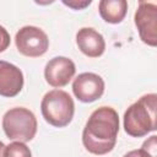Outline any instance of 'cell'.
I'll use <instances>...</instances> for the list:
<instances>
[{
	"label": "cell",
	"mask_w": 157,
	"mask_h": 157,
	"mask_svg": "<svg viewBox=\"0 0 157 157\" xmlns=\"http://www.w3.org/2000/svg\"><path fill=\"white\" fill-rule=\"evenodd\" d=\"M118 132V112L112 107H99L92 112L83 128L82 144L93 155H105L114 148Z\"/></svg>",
	"instance_id": "obj_1"
},
{
	"label": "cell",
	"mask_w": 157,
	"mask_h": 157,
	"mask_svg": "<svg viewBox=\"0 0 157 157\" xmlns=\"http://www.w3.org/2000/svg\"><path fill=\"white\" fill-rule=\"evenodd\" d=\"M157 129V94L147 93L124 113V130L132 137H142Z\"/></svg>",
	"instance_id": "obj_2"
},
{
	"label": "cell",
	"mask_w": 157,
	"mask_h": 157,
	"mask_svg": "<svg viewBox=\"0 0 157 157\" xmlns=\"http://www.w3.org/2000/svg\"><path fill=\"white\" fill-rule=\"evenodd\" d=\"M40 112L48 124L55 128H64L74 118L75 103L67 92L52 90L44 94L40 102Z\"/></svg>",
	"instance_id": "obj_3"
},
{
	"label": "cell",
	"mask_w": 157,
	"mask_h": 157,
	"mask_svg": "<svg viewBox=\"0 0 157 157\" xmlns=\"http://www.w3.org/2000/svg\"><path fill=\"white\" fill-rule=\"evenodd\" d=\"M2 129L10 140L27 142L36 136L37 118L29 109L23 107H15L4 114Z\"/></svg>",
	"instance_id": "obj_4"
},
{
	"label": "cell",
	"mask_w": 157,
	"mask_h": 157,
	"mask_svg": "<svg viewBox=\"0 0 157 157\" xmlns=\"http://www.w3.org/2000/svg\"><path fill=\"white\" fill-rule=\"evenodd\" d=\"M17 50L29 58H37L45 54L49 48V39L47 33L36 26H25L18 29L15 36Z\"/></svg>",
	"instance_id": "obj_5"
},
{
	"label": "cell",
	"mask_w": 157,
	"mask_h": 157,
	"mask_svg": "<svg viewBox=\"0 0 157 157\" xmlns=\"http://www.w3.org/2000/svg\"><path fill=\"white\" fill-rule=\"evenodd\" d=\"M135 26L140 39L151 47L157 45V5L140 1L135 12Z\"/></svg>",
	"instance_id": "obj_6"
},
{
	"label": "cell",
	"mask_w": 157,
	"mask_h": 157,
	"mask_svg": "<svg viewBox=\"0 0 157 157\" xmlns=\"http://www.w3.org/2000/svg\"><path fill=\"white\" fill-rule=\"evenodd\" d=\"M72 92L80 102H94L104 93V81L94 72H82L74 80Z\"/></svg>",
	"instance_id": "obj_7"
},
{
	"label": "cell",
	"mask_w": 157,
	"mask_h": 157,
	"mask_svg": "<svg viewBox=\"0 0 157 157\" xmlns=\"http://www.w3.org/2000/svg\"><path fill=\"white\" fill-rule=\"evenodd\" d=\"M76 72V66L74 61L66 56H55L50 59L44 67L45 81L52 87H64L66 86Z\"/></svg>",
	"instance_id": "obj_8"
},
{
	"label": "cell",
	"mask_w": 157,
	"mask_h": 157,
	"mask_svg": "<svg viewBox=\"0 0 157 157\" xmlns=\"http://www.w3.org/2000/svg\"><path fill=\"white\" fill-rule=\"evenodd\" d=\"M25 78L22 71L13 64L0 60V96L15 97L23 88Z\"/></svg>",
	"instance_id": "obj_9"
},
{
	"label": "cell",
	"mask_w": 157,
	"mask_h": 157,
	"mask_svg": "<svg viewBox=\"0 0 157 157\" xmlns=\"http://www.w3.org/2000/svg\"><path fill=\"white\" fill-rule=\"evenodd\" d=\"M76 43L82 54L88 58H98L105 50L103 36L94 28L83 27L76 33Z\"/></svg>",
	"instance_id": "obj_10"
},
{
	"label": "cell",
	"mask_w": 157,
	"mask_h": 157,
	"mask_svg": "<svg viewBox=\"0 0 157 157\" xmlns=\"http://www.w3.org/2000/svg\"><path fill=\"white\" fill-rule=\"evenodd\" d=\"M101 17L108 23H120L128 12V2L125 0H102L98 4Z\"/></svg>",
	"instance_id": "obj_11"
},
{
	"label": "cell",
	"mask_w": 157,
	"mask_h": 157,
	"mask_svg": "<svg viewBox=\"0 0 157 157\" xmlns=\"http://www.w3.org/2000/svg\"><path fill=\"white\" fill-rule=\"evenodd\" d=\"M4 157H32V152L25 142L13 141L5 146Z\"/></svg>",
	"instance_id": "obj_12"
},
{
	"label": "cell",
	"mask_w": 157,
	"mask_h": 157,
	"mask_svg": "<svg viewBox=\"0 0 157 157\" xmlns=\"http://www.w3.org/2000/svg\"><path fill=\"white\" fill-rule=\"evenodd\" d=\"M156 140H157V136L156 135H152L150 139H147L142 144V147H141L151 157H157V144H156Z\"/></svg>",
	"instance_id": "obj_13"
},
{
	"label": "cell",
	"mask_w": 157,
	"mask_h": 157,
	"mask_svg": "<svg viewBox=\"0 0 157 157\" xmlns=\"http://www.w3.org/2000/svg\"><path fill=\"white\" fill-rule=\"evenodd\" d=\"M10 40H11V38H10V34H9L7 29L5 27L0 26V53L5 52L9 48Z\"/></svg>",
	"instance_id": "obj_14"
},
{
	"label": "cell",
	"mask_w": 157,
	"mask_h": 157,
	"mask_svg": "<svg viewBox=\"0 0 157 157\" xmlns=\"http://www.w3.org/2000/svg\"><path fill=\"white\" fill-rule=\"evenodd\" d=\"M91 0H87V1H77V0H74V1H63V4L64 5H66V6H69V7H71V9H74V10H82V9H85L86 6H88V5H91Z\"/></svg>",
	"instance_id": "obj_15"
},
{
	"label": "cell",
	"mask_w": 157,
	"mask_h": 157,
	"mask_svg": "<svg viewBox=\"0 0 157 157\" xmlns=\"http://www.w3.org/2000/svg\"><path fill=\"white\" fill-rule=\"evenodd\" d=\"M123 157H151V156L147 152H145L142 148H140V150H132V151L125 153Z\"/></svg>",
	"instance_id": "obj_16"
},
{
	"label": "cell",
	"mask_w": 157,
	"mask_h": 157,
	"mask_svg": "<svg viewBox=\"0 0 157 157\" xmlns=\"http://www.w3.org/2000/svg\"><path fill=\"white\" fill-rule=\"evenodd\" d=\"M4 150H5V145L2 141H0V157H4Z\"/></svg>",
	"instance_id": "obj_17"
}]
</instances>
